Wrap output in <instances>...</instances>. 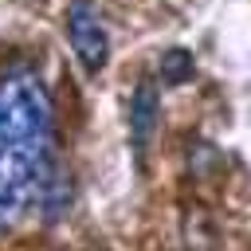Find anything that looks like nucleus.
I'll list each match as a JSON object with an SVG mask.
<instances>
[{
    "label": "nucleus",
    "instance_id": "39448f33",
    "mask_svg": "<svg viewBox=\"0 0 251 251\" xmlns=\"http://www.w3.org/2000/svg\"><path fill=\"white\" fill-rule=\"evenodd\" d=\"M157 75H161V82H169V86L184 82V78L192 75V55H188L184 47H169V51L157 59Z\"/></svg>",
    "mask_w": 251,
    "mask_h": 251
},
{
    "label": "nucleus",
    "instance_id": "f03ea898",
    "mask_svg": "<svg viewBox=\"0 0 251 251\" xmlns=\"http://www.w3.org/2000/svg\"><path fill=\"white\" fill-rule=\"evenodd\" d=\"M67 39H71L75 59L90 75H98L106 67V59H110V35H106L102 16H98V8L90 0H71V8H67Z\"/></svg>",
    "mask_w": 251,
    "mask_h": 251
},
{
    "label": "nucleus",
    "instance_id": "f257e3e1",
    "mask_svg": "<svg viewBox=\"0 0 251 251\" xmlns=\"http://www.w3.org/2000/svg\"><path fill=\"white\" fill-rule=\"evenodd\" d=\"M51 173V98L31 71H16L0 78V235L43 200Z\"/></svg>",
    "mask_w": 251,
    "mask_h": 251
},
{
    "label": "nucleus",
    "instance_id": "7ed1b4c3",
    "mask_svg": "<svg viewBox=\"0 0 251 251\" xmlns=\"http://www.w3.org/2000/svg\"><path fill=\"white\" fill-rule=\"evenodd\" d=\"M157 118H161V94L149 78H141L133 86V98H129V141H133V153L141 157L157 133Z\"/></svg>",
    "mask_w": 251,
    "mask_h": 251
},
{
    "label": "nucleus",
    "instance_id": "20e7f679",
    "mask_svg": "<svg viewBox=\"0 0 251 251\" xmlns=\"http://www.w3.org/2000/svg\"><path fill=\"white\" fill-rule=\"evenodd\" d=\"M184 251H216V227H212V216L192 208L184 216Z\"/></svg>",
    "mask_w": 251,
    "mask_h": 251
}]
</instances>
